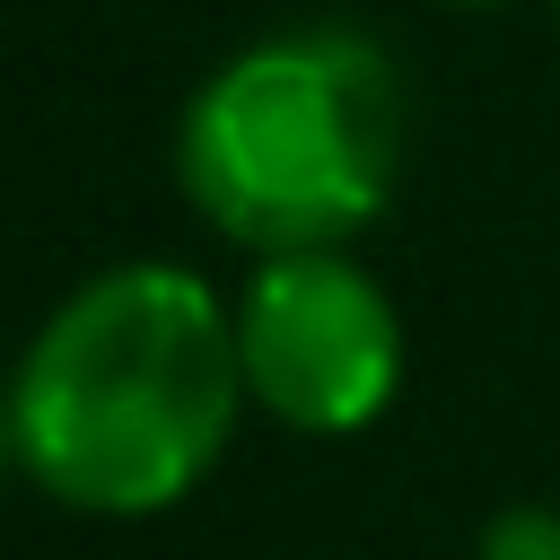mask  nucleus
Wrapping results in <instances>:
<instances>
[{
	"label": "nucleus",
	"mask_w": 560,
	"mask_h": 560,
	"mask_svg": "<svg viewBox=\"0 0 560 560\" xmlns=\"http://www.w3.org/2000/svg\"><path fill=\"white\" fill-rule=\"evenodd\" d=\"M18 472L79 516H158L245 411L236 298L184 262H114L79 280L9 368Z\"/></svg>",
	"instance_id": "1"
},
{
	"label": "nucleus",
	"mask_w": 560,
	"mask_h": 560,
	"mask_svg": "<svg viewBox=\"0 0 560 560\" xmlns=\"http://www.w3.org/2000/svg\"><path fill=\"white\" fill-rule=\"evenodd\" d=\"M411 96L376 35L289 26L228 52L175 122L184 201L245 254L350 245L402 184Z\"/></svg>",
	"instance_id": "2"
},
{
	"label": "nucleus",
	"mask_w": 560,
	"mask_h": 560,
	"mask_svg": "<svg viewBox=\"0 0 560 560\" xmlns=\"http://www.w3.org/2000/svg\"><path fill=\"white\" fill-rule=\"evenodd\" d=\"M245 402L298 438H359L402 385V315L350 245L254 254L236 289Z\"/></svg>",
	"instance_id": "3"
},
{
	"label": "nucleus",
	"mask_w": 560,
	"mask_h": 560,
	"mask_svg": "<svg viewBox=\"0 0 560 560\" xmlns=\"http://www.w3.org/2000/svg\"><path fill=\"white\" fill-rule=\"evenodd\" d=\"M472 560H560V508H499L481 525V551Z\"/></svg>",
	"instance_id": "4"
},
{
	"label": "nucleus",
	"mask_w": 560,
	"mask_h": 560,
	"mask_svg": "<svg viewBox=\"0 0 560 560\" xmlns=\"http://www.w3.org/2000/svg\"><path fill=\"white\" fill-rule=\"evenodd\" d=\"M0 464H18V411H9V376H0Z\"/></svg>",
	"instance_id": "5"
},
{
	"label": "nucleus",
	"mask_w": 560,
	"mask_h": 560,
	"mask_svg": "<svg viewBox=\"0 0 560 560\" xmlns=\"http://www.w3.org/2000/svg\"><path fill=\"white\" fill-rule=\"evenodd\" d=\"M446 9H490V0H446Z\"/></svg>",
	"instance_id": "6"
},
{
	"label": "nucleus",
	"mask_w": 560,
	"mask_h": 560,
	"mask_svg": "<svg viewBox=\"0 0 560 560\" xmlns=\"http://www.w3.org/2000/svg\"><path fill=\"white\" fill-rule=\"evenodd\" d=\"M551 9H560V0H551Z\"/></svg>",
	"instance_id": "7"
}]
</instances>
